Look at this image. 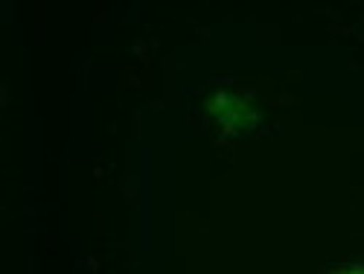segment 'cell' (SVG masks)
Returning a JSON list of instances; mask_svg holds the SVG:
<instances>
[{"label":"cell","instance_id":"obj_1","mask_svg":"<svg viewBox=\"0 0 364 274\" xmlns=\"http://www.w3.org/2000/svg\"><path fill=\"white\" fill-rule=\"evenodd\" d=\"M347 274H364V271H347Z\"/></svg>","mask_w":364,"mask_h":274}]
</instances>
